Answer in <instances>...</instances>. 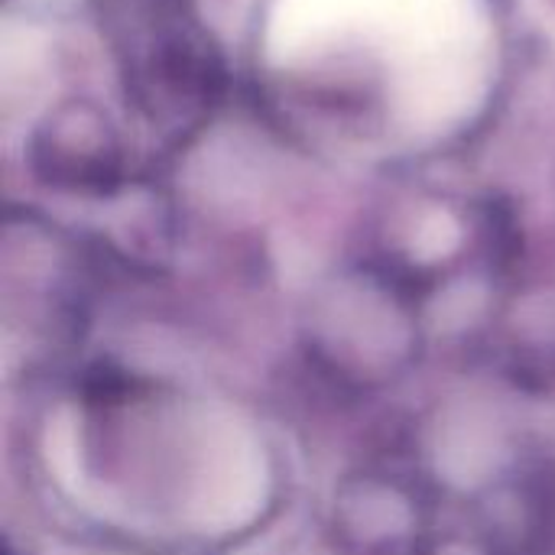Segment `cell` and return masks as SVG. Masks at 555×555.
Listing matches in <instances>:
<instances>
[{
  "label": "cell",
  "instance_id": "1",
  "mask_svg": "<svg viewBox=\"0 0 555 555\" xmlns=\"http://www.w3.org/2000/svg\"><path fill=\"white\" fill-rule=\"evenodd\" d=\"M133 107L159 130L198 127L221 98L224 72L182 0H104Z\"/></svg>",
  "mask_w": 555,
  "mask_h": 555
},
{
  "label": "cell",
  "instance_id": "2",
  "mask_svg": "<svg viewBox=\"0 0 555 555\" xmlns=\"http://www.w3.org/2000/svg\"><path fill=\"white\" fill-rule=\"evenodd\" d=\"M29 163L46 185L72 195L107 198L124 182L120 140L107 114L88 101H65L49 111L29 140Z\"/></svg>",
  "mask_w": 555,
  "mask_h": 555
}]
</instances>
